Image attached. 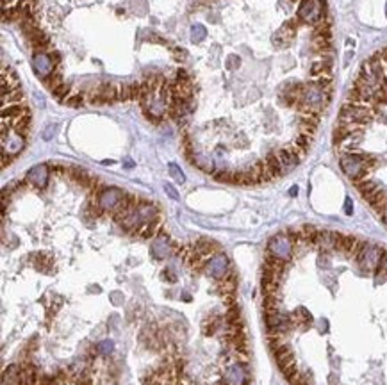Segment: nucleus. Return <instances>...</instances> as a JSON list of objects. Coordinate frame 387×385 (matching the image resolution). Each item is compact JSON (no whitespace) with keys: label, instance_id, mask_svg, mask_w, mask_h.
Segmentation results:
<instances>
[{"label":"nucleus","instance_id":"1","mask_svg":"<svg viewBox=\"0 0 387 385\" xmlns=\"http://www.w3.org/2000/svg\"><path fill=\"white\" fill-rule=\"evenodd\" d=\"M159 207L155 204H150V202H139V205L136 207V211L132 212L128 218H125L123 221H120L118 225H120L121 228H123L127 234H132L136 235L138 234V230L141 227H143L145 223L152 221V219L159 218Z\"/></svg>","mask_w":387,"mask_h":385},{"label":"nucleus","instance_id":"2","mask_svg":"<svg viewBox=\"0 0 387 385\" xmlns=\"http://www.w3.org/2000/svg\"><path fill=\"white\" fill-rule=\"evenodd\" d=\"M268 253L286 262L293 261V239H291L289 232H280V234L273 235L268 243Z\"/></svg>","mask_w":387,"mask_h":385},{"label":"nucleus","instance_id":"3","mask_svg":"<svg viewBox=\"0 0 387 385\" xmlns=\"http://www.w3.org/2000/svg\"><path fill=\"white\" fill-rule=\"evenodd\" d=\"M223 381L227 385H250V369L248 362H234L227 364L225 371H223Z\"/></svg>","mask_w":387,"mask_h":385},{"label":"nucleus","instance_id":"4","mask_svg":"<svg viewBox=\"0 0 387 385\" xmlns=\"http://www.w3.org/2000/svg\"><path fill=\"white\" fill-rule=\"evenodd\" d=\"M125 195H127V192H123L118 187H100L98 192L93 195V198L98 202V205L104 209V212H111V214H113L118 205L121 204V200L125 198Z\"/></svg>","mask_w":387,"mask_h":385},{"label":"nucleus","instance_id":"5","mask_svg":"<svg viewBox=\"0 0 387 385\" xmlns=\"http://www.w3.org/2000/svg\"><path fill=\"white\" fill-rule=\"evenodd\" d=\"M230 271H232V269H230V261L225 253L218 252L216 255H212L209 261H207L205 273L210 276V278H214L216 282H218V280H223Z\"/></svg>","mask_w":387,"mask_h":385},{"label":"nucleus","instance_id":"6","mask_svg":"<svg viewBox=\"0 0 387 385\" xmlns=\"http://www.w3.org/2000/svg\"><path fill=\"white\" fill-rule=\"evenodd\" d=\"M23 147H25V137L15 132L8 125H2V152L15 157L23 150Z\"/></svg>","mask_w":387,"mask_h":385},{"label":"nucleus","instance_id":"7","mask_svg":"<svg viewBox=\"0 0 387 385\" xmlns=\"http://www.w3.org/2000/svg\"><path fill=\"white\" fill-rule=\"evenodd\" d=\"M118 100V86L113 82H104L91 91L90 104L91 106H105V104H114Z\"/></svg>","mask_w":387,"mask_h":385},{"label":"nucleus","instance_id":"8","mask_svg":"<svg viewBox=\"0 0 387 385\" xmlns=\"http://www.w3.org/2000/svg\"><path fill=\"white\" fill-rule=\"evenodd\" d=\"M177 250V245L169 239L168 234H164V230L157 235V237L152 241V246H150V255L154 257L155 261H162L166 257H169L173 252Z\"/></svg>","mask_w":387,"mask_h":385},{"label":"nucleus","instance_id":"9","mask_svg":"<svg viewBox=\"0 0 387 385\" xmlns=\"http://www.w3.org/2000/svg\"><path fill=\"white\" fill-rule=\"evenodd\" d=\"M49 178H50V168L47 164H36L29 170L25 177V182L30 184L36 189H45L49 185Z\"/></svg>","mask_w":387,"mask_h":385},{"label":"nucleus","instance_id":"10","mask_svg":"<svg viewBox=\"0 0 387 385\" xmlns=\"http://www.w3.org/2000/svg\"><path fill=\"white\" fill-rule=\"evenodd\" d=\"M32 68H34V73L41 79H47L50 73L56 72V64L52 63L49 54H43V52H36L32 57Z\"/></svg>","mask_w":387,"mask_h":385},{"label":"nucleus","instance_id":"11","mask_svg":"<svg viewBox=\"0 0 387 385\" xmlns=\"http://www.w3.org/2000/svg\"><path fill=\"white\" fill-rule=\"evenodd\" d=\"M161 232H162V219H161V216H159V218L145 223L136 235H138L139 239H155Z\"/></svg>","mask_w":387,"mask_h":385},{"label":"nucleus","instance_id":"12","mask_svg":"<svg viewBox=\"0 0 387 385\" xmlns=\"http://www.w3.org/2000/svg\"><path fill=\"white\" fill-rule=\"evenodd\" d=\"M193 248H195V252L198 253V255H202L203 259H207V261L220 252V246L216 245L214 241H210V239H207V237H200L198 241L195 243Z\"/></svg>","mask_w":387,"mask_h":385},{"label":"nucleus","instance_id":"13","mask_svg":"<svg viewBox=\"0 0 387 385\" xmlns=\"http://www.w3.org/2000/svg\"><path fill=\"white\" fill-rule=\"evenodd\" d=\"M2 385H22V364H11L2 373Z\"/></svg>","mask_w":387,"mask_h":385},{"label":"nucleus","instance_id":"14","mask_svg":"<svg viewBox=\"0 0 387 385\" xmlns=\"http://www.w3.org/2000/svg\"><path fill=\"white\" fill-rule=\"evenodd\" d=\"M236 287H237V278L236 275L230 271L223 280H218V289H216V293H220L222 296L236 295Z\"/></svg>","mask_w":387,"mask_h":385},{"label":"nucleus","instance_id":"15","mask_svg":"<svg viewBox=\"0 0 387 385\" xmlns=\"http://www.w3.org/2000/svg\"><path fill=\"white\" fill-rule=\"evenodd\" d=\"M29 109H27L23 104H13V106L2 107V120H16V118L27 116Z\"/></svg>","mask_w":387,"mask_h":385},{"label":"nucleus","instance_id":"16","mask_svg":"<svg viewBox=\"0 0 387 385\" xmlns=\"http://www.w3.org/2000/svg\"><path fill=\"white\" fill-rule=\"evenodd\" d=\"M52 264H54L52 257H50L47 252H39L34 255V268L38 269V271L49 275V273L52 271Z\"/></svg>","mask_w":387,"mask_h":385},{"label":"nucleus","instance_id":"17","mask_svg":"<svg viewBox=\"0 0 387 385\" xmlns=\"http://www.w3.org/2000/svg\"><path fill=\"white\" fill-rule=\"evenodd\" d=\"M189 163L195 164L198 170L205 171V173H214V164H212V161L202 154H193L191 157H189Z\"/></svg>","mask_w":387,"mask_h":385},{"label":"nucleus","instance_id":"18","mask_svg":"<svg viewBox=\"0 0 387 385\" xmlns=\"http://www.w3.org/2000/svg\"><path fill=\"white\" fill-rule=\"evenodd\" d=\"M23 100H25V94H23V91L18 87V89L11 91L9 94L2 97V107L13 106V104H23Z\"/></svg>","mask_w":387,"mask_h":385},{"label":"nucleus","instance_id":"19","mask_svg":"<svg viewBox=\"0 0 387 385\" xmlns=\"http://www.w3.org/2000/svg\"><path fill=\"white\" fill-rule=\"evenodd\" d=\"M43 82H45V87L47 89H50V91H56L57 87L63 84V75H61V72H54V73H50L47 79H43Z\"/></svg>","mask_w":387,"mask_h":385},{"label":"nucleus","instance_id":"20","mask_svg":"<svg viewBox=\"0 0 387 385\" xmlns=\"http://www.w3.org/2000/svg\"><path fill=\"white\" fill-rule=\"evenodd\" d=\"M97 353L98 355H102V357H109L111 353L114 351V343L111 339H104V341H100V343L97 344Z\"/></svg>","mask_w":387,"mask_h":385},{"label":"nucleus","instance_id":"21","mask_svg":"<svg viewBox=\"0 0 387 385\" xmlns=\"http://www.w3.org/2000/svg\"><path fill=\"white\" fill-rule=\"evenodd\" d=\"M212 175H214L216 182H223V184H234V178H236V171L230 170H218Z\"/></svg>","mask_w":387,"mask_h":385},{"label":"nucleus","instance_id":"22","mask_svg":"<svg viewBox=\"0 0 387 385\" xmlns=\"http://www.w3.org/2000/svg\"><path fill=\"white\" fill-rule=\"evenodd\" d=\"M118 100H120V102H128V100H132L131 82L118 84Z\"/></svg>","mask_w":387,"mask_h":385},{"label":"nucleus","instance_id":"23","mask_svg":"<svg viewBox=\"0 0 387 385\" xmlns=\"http://www.w3.org/2000/svg\"><path fill=\"white\" fill-rule=\"evenodd\" d=\"M168 171H169V175H171V178H173L175 182H179V184H184V182H186L184 171H182L181 168H179L175 163H169V164H168Z\"/></svg>","mask_w":387,"mask_h":385},{"label":"nucleus","instance_id":"24","mask_svg":"<svg viewBox=\"0 0 387 385\" xmlns=\"http://www.w3.org/2000/svg\"><path fill=\"white\" fill-rule=\"evenodd\" d=\"M205 36H207V30L203 25L196 23V25L191 27V41L193 43H200L202 39H205Z\"/></svg>","mask_w":387,"mask_h":385},{"label":"nucleus","instance_id":"25","mask_svg":"<svg viewBox=\"0 0 387 385\" xmlns=\"http://www.w3.org/2000/svg\"><path fill=\"white\" fill-rule=\"evenodd\" d=\"M70 89H72V86H70V84H66V82H63L59 87H57L56 91H52V93H54V97H56V99L59 100V102H63V104H64V100H66V97H68V94H70Z\"/></svg>","mask_w":387,"mask_h":385},{"label":"nucleus","instance_id":"26","mask_svg":"<svg viewBox=\"0 0 387 385\" xmlns=\"http://www.w3.org/2000/svg\"><path fill=\"white\" fill-rule=\"evenodd\" d=\"M64 104L70 107H80L84 104V94H80V93L72 94V97H68V99L64 100Z\"/></svg>","mask_w":387,"mask_h":385},{"label":"nucleus","instance_id":"27","mask_svg":"<svg viewBox=\"0 0 387 385\" xmlns=\"http://www.w3.org/2000/svg\"><path fill=\"white\" fill-rule=\"evenodd\" d=\"M239 64H241V59H239V56H236V54H230V56L227 57V68L229 70L239 68Z\"/></svg>","mask_w":387,"mask_h":385},{"label":"nucleus","instance_id":"28","mask_svg":"<svg viewBox=\"0 0 387 385\" xmlns=\"http://www.w3.org/2000/svg\"><path fill=\"white\" fill-rule=\"evenodd\" d=\"M57 132V125H47V128L43 130V139L45 141H50Z\"/></svg>","mask_w":387,"mask_h":385},{"label":"nucleus","instance_id":"29","mask_svg":"<svg viewBox=\"0 0 387 385\" xmlns=\"http://www.w3.org/2000/svg\"><path fill=\"white\" fill-rule=\"evenodd\" d=\"M164 191H166V195L171 198V200H179V198H181V197H179V191L173 187L171 184H164Z\"/></svg>","mask_w":387,"mask_h":385},{"label":"nucleus","instance_id":"30","mask_svg":"<svg viewBox=\"0 0 387 385\" xmlns=\"http://www.w3.org/2000/svg\"><path fill=\"white\" fill-rule=\"evenodd\" d=\"M186 54H188V52H186L184 49H173V57H175L177 61H181V63H184V61L188 59V56H186Z\"/></svg>","mask_w":387,"mask_h":385},{"label":"nucleus","instance_id":"31","mask_svg":"<svg viewBox=\"0 0 387 385\" xmlns=\"http://www.w3.org/2000/svg\"><path fill=\"white\" fill-rule=\"evenodd\" d=\"M162 278H164L166 282H169V283L177 282V275H175L171 269H164V271H162Z\"/></svg>","mask_w":387,"mask_h":385},{"label":"nucleus","instance_id":"32","mask_svg":"<svg viewBox=\"0 0 387 385\" xmlns=\"http://www.w3.org/2000/svg\"><path fill=\"white\" fill-rule=\"evenodd\" d=\"M177 80H181V82H191V79H189L188 72H186L184 68H179L177 70Z\"/></svg>","mask_w":387,"mask_h":385},{"label":"nucleus","instance_id":"33","mask_svg":"<svg viewBox=\"0 0 387 385\" xmlns=\"http://www.w3.org/2000/svg\"><path fill=\"white\" fill-rule=\"evenodd\" d=\"M13 157L9 154H6V152H2V168H8V164H11Z\"/></svg>","mask_w":387,"mask_h":385},{"label":"nucleus","instance_id":"34","mask_svg":"<svg viewBox=\"0 0 387 385\" xmlns=\"http://www.w3.org/2000/svg\"><path fill=\"white\" fill-rule=\"evenodd\" d=\"M49 56H50V59H52L54 64H59V61H61V56H59V54H57V52H50Z\"/></svg>","mask_w":387,"mask_h":385},{"label":"nucleus","instance_id":"35","mask_svg":"<svg viewBox=\"0 0 387 385\" xmlns=\"http://www.w3.org/2000/svg\"><path fill=\"white\" fill-rule=\"evenodd\" d=\"M378 54H380V57H382L383 64H385V66H387V46H383L382 50H378Z\"/></svg>","mask_w":387,"mask_h":385},{"label":"nucleus","instance_id":"36","mask_svg":"<svg viewBox=\"0 0 387 385\" xmlns=\"http://www.w3.org/2000/svg\"><path fill=\"white\" fill-rule=\"evenodd\" d=\"M346 214H352V202H350V198H346Z\"/></svg>","mask_w":387,"mask_h":385},{"label":"nucleus","instance_id":"37","mask_svg":"<svg viewBox=\"0 0 387 385\" xmlns=\"http://www.w3.org/2000/svg\"><path fill=\"white\" fill-rule=\"evenodd\" d=\"M125 168H127V170H131V168H134V163H132L131 159H125Z\"/></svg>","mask_w":387,"mask_h":385}]
</instances>
